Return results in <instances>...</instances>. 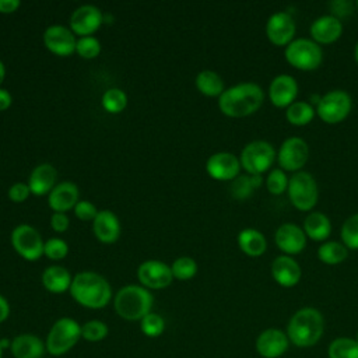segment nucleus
<instances>
[{"instance_id": "nucleus-1", "label": "nucleus", "mask_w": 358, "mask_h": 358, "mask_svg": "<svg viewBox=\"0 0 358 358\" xmlns=\"http://www.w3.org/2000/svg\"><path fill=\"white\" fill-rule=\"evenodd\" d=\"M264 101V91L256 83H239L218 98L220 110L229 117H246L259 110Z\"/></svg>"}, {"instance_id": "nucleus-2", "label": "nucleus", "mask_w": 358, "mask_h": 358, "mask_svg": "<svg viewBox=\"0 0 358 358\" xmlns=\"http://www.w3.org/2000/svg\"><path fill=\"white\" fill-rule=\"evenodd\" d=\"M69 291L77 303L90 309H101L112 298V288L108 280L94 271L77 273Z\"/></svg>"}, {"instance_id": "nucleus-3", "label": "nucleus", "mask_w": 358, "mask_h": 358, "mask_svg": "<svg viewBox=\"0 0 358 358\" xmlns=\"http://www.w3.org/2000/svg\"><path fill=\"white\" fill-rule=\"evenodd\" d=\"M324 319L316 308L305 306L298 309L287 324V336L289 343L296 347L306 348L315 345L323 336Z\"/></svg>"}, {"instance_id": "nucleus-4", "label": "nucleus", "mask_w": 358, "mask_h": 358, "mask_svg": "<svg viewBox=\"0 0 358 358\" xmlns=\"http://www.w3.org/2000/svg\"><path fill=\"white\" fill-rule=\"evenodd\" d=\"M152 295L143 285H124L113 298L115 312L124 320H141L151 312Z\"/></svg>"}, {"instance_id": "nucleus-5", "label": "nucleus", "mask_w": 358, "mask_h": 358, "mask_svg": "<svg viewBox=\"0 0 358 358\" xmlns=\"http://www.w3.org/2000/svg\"><path fill=\"white\" fill-rule=\"evenodd\" d=\"M81 338V326L71 317H60L50 327L45 347L55 357L69 352Z\"/></svg>"}, {"instance_id": "nucleus-6", "label": "nucleus", "mask_w": 358, "mask_h": 358, "mask_svg": "<svg viewBox=\"0 0 358 358\" xmlns=\"http://www.w3.org/2000/svg\"><path fill=\"white\" fill-rule=\"evenodd\" d=\"M284 56L288 64L302 71L316 70L323 62L322 46L310 38L294 39L285 46Z\"/></svg>"}, {"instance_id": "nucleus-7", "label": "nucleus", "mask_w": 358, "mask_h": 358, "mask_svg": "<svg viewBox=\"0 0 358 358\" xmlns=\"http://www.w3.org/2000/svg\"><path fill=\"white\" fill-rule=\"evenodd\" d=\"M292 206L299 211H310L319 197L316 179L306 171H298L291 175L287 189Z\"/></svg>"}, {"instance_id": "nucleus-8", "label": "nucleus", "mask_w": 358, "mask_h": 358, "mask_svg": "<svg viewBox=\"0 0 358 358\" xmlns=\"http://www.w3.org/2000/svg\"><path fill=\"white\" fill-rule=\"evenodd\" d=\"M277 158V152L271 143L266 140H255L248 143L239 155L241 166L249 175H262Z\"/></svg>"}, {"instance_id": "nucleus-9", "label": "nucleus", "mask_w": 358, "mask_h": 358, "mask_svg": "<svg viewBox=\"0 0 358 358\" xmlns=\"http://www.w3.org/2000/svg\"><path fill=\"white\" fill-rule=\"evenodd\" d=\"M352 109V99L344 90H331L316 102V115L329 124L343 122Z\"/></svg>"}, {"instance_id": "nucleus-10", "label": "nucleus", "mask_w": 358, "mask_h": 358, "mask_svg": "<svg viewBox=\"0 0 358 358\" xmlns=\"http://www.w3.org/2000/svg\"><path fill=\"white\" fill-rule=\"evenodd\" d=\"M11 245L21 257L34 262L43 255L45 242L36 228L29 224H20L11 232Z\"/></svg>"}, {"instance_id": "nucleus-11", "label": "nucleus", "mask_w": 358, "mask_h": 358, "mask_svg": "<svg viewBox=\"0 0 358 358\" xmlns=\"http://www.w3.org/2000/svg\"><path fill=\"white\" fill-rule=\"evenodd\" d=\"M309 158V145L301 137H288L280 145L277 161L282 171L298 172L302 171Z\"/></svg>"}, {"instance_id": "nucleus-12", "label": "nucleus", "mask_w": 358, "mask_h": 358, "mask_svg": "<svg viewBox=\"0 0 358 358\" xmlns=\"http://www.w3.org/2000/svg\"><path fill=\"white\" fill-rule=\"evenodd\" d=\"M137 278L144 288L162 289L166 288L172 280L171 266L161 260H145L137 268Z\"/></svg>"}, {"instance_id": "nucleus-13", "label": "nucleus", "mask_w": 358, "mask_h": 358, "mask_svg": "<svg viewBox=\"0 0 358 358\" xmlns=\"http://www.w3.org/2000/svg\"><path fill=\"white\" fill-rule=\"evenodd\" d=\"M296 27L291 14L278 11L270 15L266 22V36L275 46H287L294 41Z\"/></svg>"}, {"instance_id": "nucleus-14", "label": "nucleus", "mask_w": 358, "mask_h": 358, "mask_svg": "<svg viewBox=\"0 0 358 358\" xmlns=\"http://www.w3.org/2000/svg\"><path fill=\"white\" fill-rule=\"evenodd\" d=\"M239 158L227 151H220L208 157L206 162L207 173L217 180H234L241 171Z\"/></svg>"}, {"instance_id": "nucleus-15", "label": "nucleus", "mask_w": 358, "mask_h": 358, "mask_svg": "<svg viewBox=\"0 0 358 358\" xmlns=\"http://www.w3.org/2000/svg\"><path fill=\"white\" fill-rule=\"evenodd\" d=\"M274 242L277 248L284 252V255L292 256L301 253L305 249L306 235L302 227L294 222H284L277 228L274 234Z\"/></svg>"}, {"instance_id": "nucleus-16", "label": "nucleus", "mask_w": 358, "mask_h": 358, "mask_svg": "<svg viewBox=\"0 0 358 358\" xmlns=\"http://www.w3.org/2000/svg\"><path fill=\"white\" fill-rule=\"evenodd\" d=\"M103 15L98 7L92 4H83L71 13L70 29L80 36H88L101 27Z\"/></svg>"}, {"instance_id": "nucleus-17", "label": "nucleus", "mask_w": 358, "mask_h": 358, "mask_svg": "<svg viewBox=\"0 0 358 358\" xmlns=\"http://www.w3.org/2000/svg\"><path fill=\"white\" fill-rule=\"evenodd\" d=\"M43 43L52 53L59 56H69L76 52L77 39L70 28L55 24L45 29Z\"/></svg>"}, {"instance_id": "nucleus-18", "label": "nucleus", "mask_w": 358, "mask_h": 358, "mask_svg": "<svg viewBox=\"0 0 358 358\" xmlns=\"http://www.w3.org/2000/svg\"><path fill=\"white\" fill-rule=\"evenodd\" d=\"M289 345V338L285 331L270 327L263 330L256 338V351L263 358H278Z\"/></svg>"}, {"instance_id": "nucleus-19", "label": "nucleus", "mask_w": 358, "mask_h": 358, "mask_svg": "<svg viewBox=\"0 0 358 358\" xmlns=\"http://www.w3.org/2000/svg\"><path fill=\"white\" fill-rule=\"evenodd\" d=\"M298 95V83L289 74L275 76L268 85V98L277 108H288Z\"/></svg>"}, {"instance_id": "nucleus-20", "label": "nucleus", "mask_w": 358, "mask_h": 358, "mask_svg": "<svg viewBox=\"0 0 358 358\" xmlns=\"http://www.w3.org/2000/svg\"><path fill=\"white\" fill-rule=\"evenodd\" d=\"M271 275L278 285L291 288L299 282L302 277V268L292 256L281 255L277 256L271 263Z\"/></svg>"}, {"instance_id": "nucleus-21", "label": "nucleus", "mask_w": 358, "mask_h": 358, "mask_svg": "<svg viewBox=\"0 0 358 358\" xmlns=\"http://www.w3.org/2000/svg\"><path fill=\"white\" fill-rule=\"evenodd\" d=\"M309 34L310 39L315 41L317 45H330L341 36L343 24L333 14L322 15L310 24Z\"/></svg>"}, {"instance_id": "nucleus-22", "label": "nucleus", "mask_w": 358, "mask_h": 358, "mask_svg": "<svg viewBox=\"0 0 358 358\" xmlns=\"http://www.w3.org/2000/svg\"><path fill=\"white\" fill-rule=\"evenodd\" d=\"M78 187L73 182L57 183L48 196V204L55 213H66L78 201Z\"/></svg>"}, {"instance_id": "nucleus-23", "label": "nucleus", "mask_w": 358, "mask_h": 358, "mask_svg": "<svg viewBox=\"0 0 358 358\" xmlns=\"http://www.w3.org/2000/svg\"><path fill=\"white\" fill-rule=\"evenodd\" d=\"M92 231L101 242L112 243L120 235L119 218L110 210H101L92 220Z\"/></svg>"}, {"instance_id": "nucleus-24", "label": "nucleus", "mask_w": 358, "mask_h": 358, "mask_svg": "<svg viewBox=\"0 0 358 358\" xmlns=\"http://www.w3.org/2000/svg\"><path fill=\"white\" fill-rule=\"evenodd\" d=\"M57 172L56 168L50 164H39L36 165L28 179V186L31 193L36 196L49 194L50 190L56 186Z\"/></svg>"}, {"instance_id": "nucleus-25", "label": "nucleus", "mask_w": 358, "mask_h": 358, "mask_svg": "<svg viewBox=\"0 0 358 358\" xmlns=\"http://www.w3.org/2000/svg\"><path fill=\"white\" fill-rule=\"evenodd\" d=\"M45 350V343L35 334H20L10 343L14 358H41Z\"/></svg>"}, {"instance_id": "nucleus-26", "label": "nucleus", "mask_w": 358, "mask_h": 358, "mask_svg": "<svg viewBox=\"0 0 358 358\" xmlns=\"http://www.w3.org/2000/svg\"><path fill=\"white\" fill-rule=\"evenodd\" d=\"M302 229L306 238L316 242H322L330 236L331 222L326 214L320 211H310L303 220Z\"/></svg>"}, {"instance_id": "nucleus-27", "label": "nucleus", "mask_w": 358, "mask_h": 358, "mask_svg": "<svg viewBox=\"0 0 358 358\" xmlns=\"http://www.w3.org/2000/svg\"><path fill=\"white\" fill-rule=\"evenodd\" d=\"M73 277L70 271L62 266H49L42 273L43 287L53 294H62L70 289Z\"/></svg>"}, {"instance_id": "nucleus-28", "label": "nucleus", "mask_w": 358, "mask_h": 358, "mask_svg": "<svg viewBox=\"0 0 358 358\" xmlns=\"http://www.w3.org/2000/svg\"><path fill=\"white\" fill-rule=\"evenodd\" d=\"M238 246L239 249L250 256V257H259L262 256L267 249V241L266 236L255 229V228H245L238 234Z\"/></svg>"}, {"instance_id": "nucleus-29", "label": "nucleus", "mask_w": 358, "mask_h": 358, "mask_svg": "<svg viewBox=\"0 0 358 358\" xmlns=\"http://www.w3.org/2000/svg\"><path fill=\"white\" fill-rule=\"evenodd\" d=\"M196 87L197 90L207 95V96H218L225 91V85H224V80L221 78V76L213 70H201L197 76H196Z\"/></svg>"}, {"instance_id": "nucleus-30", "label": "nucleus", "mask_w": 358, "mask_h": 358, "mask_svg": "<svg viewBox=\"0 0 358 358\" xmlns=\"http://www.w3.org/2000/svg\"><path fill=\"white\" fill-rule=\"evenodd\" d=\"M263 182L262 175H238L231 182V194L236 200H245L252 196L255 189L260 187Z\"/></svg>"}, {"instance_id": "nucleus-31", "label": "nucleus", "mask_w": 358, "mask_h": 358, "mask_svg": "<svg viewBox=\"0 0 358 358\" xmlns=\"http://www.w3.org/2000/svg\"><path fill=\"white\" fill-rule=\"evenodd\" d=\"M317 257L322 263L329 266L340 264L348 257V249L343 242L327 241L319 246Z\"/></svg>"}, {"instance_id": "nucleus-32", "label": "nucleus", "mask_w": 358, "mask_h": 358, "mask_svg": "<svg viewBox=\"0 0 358 358\" xmlns=\"http://www.w3.org/2000/svg\"><path fill=\"white\" fill-rule=\"evenodd\" d=\"M315 108L305 101H295L285 109V119L292 126H306L315 117Z\"/></svg>"}, {"instance_id": "nucleus-33", "label": "nucleus", "mask_w": 358, "mask_h": 358, "mask_svg": "<svg viewBox=\"0 0 358 358\" xmlns=\"http://www.w3.org/2000/svg\"><path fill=\"white\" fill-rule=\"evenodd\" d=\"M329 358H358V341L351 337L334 338L327 348Z\"/></svg>"}, {"instance_id": "nucleus-34", "label": "nucleus", "mask_w": 358, "mask_h": 358, "mask_svg": "<svg viewBox=\"0 0 358 358\" xmlns=\"http://www.w3.org/2000/svg\"><path fill=\"white\" fill-rule=\"evenodd\" d=\"M101 102L109 113H119L127 106V95L120 88H109L102 94Z\"/></svg>"}, {"instance_id": "nucleus-35", "label": "nucleus", "mask_w": 358, "mask_h": 358, "mask_svg": "<svg viewBox=\"0 0 358 358\" xmlns=\"http://www.w3.org/2000/svg\"><path fill=\"white\" fill-rule=\"evenodd\" d=\"M171 270H172L173 278L180 280V281L190 280L197 273V263L194 259H192L189 256H180L172 263Z\"/></svg>"}, {"instance_id": "nucleus-36", "label": "nucleus", "mask_w": 358, "mask_h": 358, "mask_svg": "<svg viewBox=\"0 0 358 358\" xmlns=\"http://www.w3.org/2000/svg\"><path fill=\"white\" fill-rule=\"evenodd\" d=\"M341 241L347 249H358V213L350 215L341 227Z\"/></svg>"}, {"instance_id": "nucleus-37", "label": "nucleus", "mask_w": 358, "mask_h": 358, "mask_svg": "<svg viewBox=\"0 0 358 358\" xmlns=\"http://www.w3.org/2000/svg\"><path fill=\"white\" fill-rule=\"evenodd\" d=\"M289 178L281 168H274L268 172L266 178V187L271 194H282L288 189Z\"/></svg>"}, {"instance_id": "nucleus-38", "label": "nucleus", "mask_w": 358, "mask_h": 358, "mask_svg": "<svg viewBox=\"0 0 358 358\" xmlns=\"http://www.w3.org/2000/svg\"><path fill=\"white\" fill-rule=\"evenodd\" d=\"M108 336V326L101 320H88L81 326V337L90 343H96Z\"/></svg>"}, {"instance_id": "nucleus-39", "label": "nucleus", "mask_w": 358, "mask_h": 358, "mask_svg": "<svg viewBox=\"0 0 358 358\" xmlns=\"http://www.w3.org/2000/svg\"><path fill=\"white\" fill-rule=\"evenodd\" d=\"M141 331L148 337H158L165 329V322L158 313L150 312L140 320Z\"/></svg>"}, {"instance_id": "nucleus-40", "label": "nucleus", "mask_w": 358, "mask_h": 358, "mask_svg": "<svg viewBox=\"0 0 358 358\" xmlns=\"http://www.w3.org/2000/svg\"><path fill=\"white\" fill-rule=\"evenodd\" d=\"M76 52L84 59H94L101 52V42L94 35L80 36L77 39Z\"/></svg>"}, {"instance_id": "nucleus-41", "label": "nucleus", "mask_w": 358, "mask_h": 358, "mask_svg": "<svg viewBox=\"0 0 358 358\" xmlns=\"http://www.w3.org/2000/svg\"><path fill=\"white\" fill-rule=\"evenodd\" d=\"M69 253V245L62 238H50L43 245V255L52 260H62Z\"/></svg>"}, {"instance_id": "nucleus-42", "label": "nucleus", "mask_w": 358, "mask_h": 358, "mask_svg": "<svg viewBox=\"0 0 358 358\" xmlns=\"http://www.w3.org/2000/svg\"><path fill=\"white\" fill-rule=\"evenodd\" d=\"M73 210H74L76 217L83 221H92L98 214L96 207L88 200H78Z\"/></svg>"}, {"instance_id": "nucleus-43", "label": "nucleus", "mask_w": 358, "mask_h": 358, "mask_svg": "<svg viewBox=\"0 0 358 358\" xmlns=\"http://www.w3.org/2000/svg\"><path fill=\"white\" fill-rule=\"evenodd\" d=\"M29 193H31V190H29L28 183L15 182L8 189V199L14 203H22V201L27 200Z\"/></svg>"}, {"instance_id": "nucleus-44", "label": "nucleus", "mask_w": 358, "mask_h": 358, "mask_svg": "<svg viewBox=\"0 0 358 358\" xmlns=\"http://www.w3.org/2000/svg\"><path fill=\"white\" fill-rule=\"evenodd\" d=\"M70 220L66 213H53L50 215V227L56 232H64L69 228Z\"/></svg>"}, {"instance_id": "nucleus-45", "label": "nucleus", "mask_w": 358, "mask_h": 358, "mask_svg": "<svg viewBox=\"0 0 358 358\" xmlns=\"http://www.w3.org/2000/svg\"><path fill=\"white\" fill-rule=\"evenodd\" d=\"M331 10H333V15L337 17L340 20V17L347 15L351 13V3L350 1H333L331 3Z\"/></svg>"}, {"instance_id": "nucleus-46", "label": "nucleus", "mask_w": 358, "mask_h": 358, "mask_svg": "<svg viewBox=\"0 0 358 358\" xmlns=\"http://www.w3.org/2000/svg\"><path fill=\"white\" fill-rule=\"evenodd\" d=\"M18 0H0V13H13L20 7Z\"/></svg>"}, {"instance_id": "nucleus-47", "label": "nucleus", "mask_w": 358, "mask_h": 358, "mask_svg": "<svg viewBox=\"0 0 358 358\" xmlns=\"http://www.w3.org/2000/svg\"><path fill=\"white\" fill-rule=\"evenodd\" d=\"M11 94L6 88H0V110H6L11 105Z\"/></svg>"}, {"instance_id": "nucleus-48", "label": "nucleus", "mask_w": 358, "mask_h": 358, "mask_svg": "<svg viewBox=\"0 0 358 358\" xmlns=\"http://www.w3.org/2000/svg\"><path fill=\"white\" fill-rule=\"evenodd\" d=\"M8 315H10V305L7 299L3 295H0V323L7 320Z\"/></svg>"}, {"instance_id": "nucleus-49", "label": "nucleus", "mask_w": 358, "mask_h": 358, "mask_svg": "<svg viewBox=\"0 0 358 358\" xmlns=\"http://www.w3.org/2000/svg\"><path fill=\"white\" fill-rule=\"evenodd\" d=\"M4 77H6V66H4V63L0 60V85H1V83L4 81Z\"/></svg>"}, {"instance_id": "nucleus-50", "label": "nucleus", "mask_w": 358, "mask_h": 358, "mask_svg": "<svg viewBox=\"0 0 358 358\" xmlns=\"http://www.w3.org/2000/svg\"><path fill=\"white\" fill-rule=\"evenodd\" d=\"M354 59H355V62L358 64V42L355 43V48H354Z\"/></svg>"}, {"instance_id": "nucleus-51", "label": "nucleus", "mask_w": 358, "mask_h": 358, "mask_svg": "<svg viewBox=\"0 0 358 358\" xmlns=\"http://www.w3.org/2000/svg\"><path fill=\"white\" fill-rule=\"evenodd\" d=\"M1 352H3V345H1V340H0V358H1Z\"/></svg>"}, {"instance_id": "nucleus-52", "label": "nucleus", "mask_w": 358, "mask_h": 358, "mask_svg": "<svg viewBox=\"0 0 358 358\" xmlns=\"http://www.w3.org/2000/svg\"><path fill=\"white\" fill-rule=\"evenodd\" d=\"M357 341H358V331H357V334H355V337H354Z\"/></svg>"}, {"instance_id": "nucleus-53", "label": "nucleus", "mask_w": 358, "mask_h": 358, "mask_svg": "<svg viewBox=\"0 0 358 358\" xmlns=\"http://www.w3.org/2000/svg\"><path fill=\"white\" fill-rule=\"evenodd\" d=\"M357 7H358V1H357Z\"/></svg>"}]
</instances>
